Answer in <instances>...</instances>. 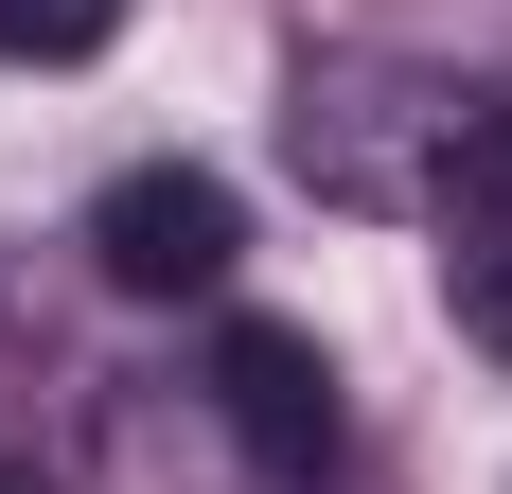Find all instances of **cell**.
<instances>
[{
	"mask_svg": "<svg viewBox=\"0 0 512 494\" xmlns=\"http://www.w3.org/2000/svg\"><path fill=\"white\" fill-rule=\"evenodd\" d=\"M106 18H124V0H0V53L71 71V53H106Z\"/></svg>",
	"mask_w": 512,
	"mask_h": 494,
	"instance_id": "cell-5",
	"label": "cell"
},
{
	"mask_svg": "<svg viewBox=\"0 0 512 494\" xmlns=\"http://www.w3.org/2000/svg\"><path fill=\"white\" fill-rule=\"evenodd\" d=\"M495 89L460 71H407V53H318L301 106H283V159H301L336 212H442V177L477 159Z\"/></svg>",
	"mask_w": 512,
	"mask_h": 494,
	"instance_id": "cell-1",
	"label": "cell"
},
{
	"mask_svg": "<svg viewBox=\"0 0 512 494\" xmlns=\"http://www.w3.org/2000/svg\"><path fill=\"white\" fill-rule=\"evenodd\" d=\"M424 230H442V300H460V336L512 353V106L477 124V159L442 177V212H424Z\"/></svg>",
	"mask_w": 512,
	"mask_h": 494,
	"instance_id": "cell-4",
	"label": "cell"
},
{
	"mask_svg": "<svg viewBox=\"0 0 512 494\" xmlns=\"http://www.w3.org/2000/svg\"><path fill=\"white\" fill-rule=\"evenodd\" d=\"M89 265L124 300H212L230 265H248V212H230V177H195V159H142V177H106Z\"/></svg>",
	"mask_w": 512,
	"mask_h": 494,
	"instance_id": "cell-2",
	"label": "cell"
},
{
	"mask_svg": "<svg viewBox=\"0 0 512 494\" xmlns=\"http://www.w3.org/2000/svg\"><path fill=\"white\" fill-rule=\"evenodd\" d=\"M212 424H230L265 477H318V459H336V353L283 336V318H230V336H212Z\"/></svg>",
	"mask_w": 512,
	"mask_h": 494,
	"instance_id": "cell-3",
	"label": "cell"
},
{
	"mask_svg": "<svg viewBox=\"0 0 512 494\" xmlns=\"http://www.w3.org/2000/svg\"><path fill=\"white\" fill-rule=\"evenodd\" d=\"M0 494H53V477H36V459H0Z\"/></svg>",
	"mask_w": 512,
	"mask_h": 494,
	"instance_id": "cell-6",
	"label": "cell"
}]
</instances>
